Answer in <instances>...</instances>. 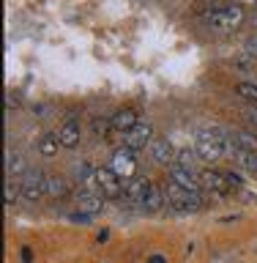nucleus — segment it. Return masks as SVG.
Returning a JSON list of instances; mask_svg holds the SVG:
<instances>
[{"instance_id": "obj_26", "label": "nucleus", "mask_w": 257, "mask_h": 263, "mask_svg": "<svg viewBox=\"0 0 257 263\" xmlns=\"http://www.w3.org/2000/svg\"><path fill=\"white\" fill-rule=\"evenodd\" d=\"M148 263H167V258H164V255H151Z\"/></svg>"}, {"instance_id": "obj_1", "label": "nucleus", "mask_w": 257, "mask_h": 263, "mask_svg": "<svg viewBox=\"0 0 257 263\" xmlns=\"http://www.w3.org/2000/svg\"><path fill=\"white\" fill-rule=\"evenodd\" d=\"M230 148V135L219 126H205L194 135V154L203 162H219Z\"/></svg>"}, {"instance_id": "obj_3", "label": "nucleus", "mask_w": 257, "mask_h": 263, "mask_svg": "<svg viewBox=\"0 0 257 263\" xmlns=\"http://www.w3.org/2000/svg\"><path fill=\"white\" fill-rule=\"evenodd\" d=\"M244 22V8L241 6H216L205 14V25L216 30H235Z\"/></svg>"}, {"instance_id": "obj_2", "label": "nucleus", "mask_w": 257, "mask_h": 263, "mask_svg": "<svg viewBox=\"0 0 257 263\" xmlns=\"http://www.w3.org/2000/svg\"><path fill=\"white\" fill-rule=\"evenodd\" d=\"M164 192H167L170 209L178 211V214H192V211H197V209H203V195L194 192V189H186V186L175 184V181H167Z\"/></svg>"}, {"instance_id": "obj_13", "label": "nucleus", "mask_w": 257, "mask_h": 263, "mask_svg": "<svg viewBox=\"0 0 257 263\" xmlns=\"http://www.w3.org/2000/svg\"><path fill=\"white\" fill-rule=\"evenodd\" d=\"M230 148L238 154H257V135L252 132H244V129H233L230 135Z\"/></svg>"}, {"instance_id": "obj_6", "label": "nucleus", "mask_w": 257, "mask_h": 263, "mask_svg": "<svg viewBox=\"0 0 257 263\" xmlns=\"http://www.w3.org/2000/svg\"><path fill=\"white\" fill-rule=\"evenodd\" d=\"M96 186H98V192H102L104 197H121L126 184H123L118 173L107 164V167H96Z\"/></svg>"}, {"instance_id": "obj_17", "label": "nucleus", "mask_w": 257, "mask_h": 263, "mask_svg": "<svg viewBox=\"0 0 257 263\" xmlns=\"http://www.w3.org/2000/svg\"><path fill=\"white\" fill-rule=\"evenodd\" d=\"M30 167H28V162H25V156L22 154H16V151H8L6 154V176L11 178V176H25Z\"/></svg>"}, {"instance_id": "obj_29", "label": "nucleus", "mask_w": 257, "mask_h": 263, "mask_svg": "<svg viewBox=\"0 0 257 263\" xmlns=\"http://www.w3.org/2000/svg\"><path fill=\"white\" fill-rule=\"evenodd\" d=\"M254 22H257V20H254Z\"/></svg>"}, {"instance_id": "obj_10", "label": "nucleus", "mask_w": 257, "mask_h": 263, "mask_svg": "<svg viewBox=\"0 0 257 263\" xmlns=\"http://www.w3.org/2000/svg\"><path fill=\"white\" fill-rule=\"evenodd\" d=\"M104 209V195L98 192V186H90V189H82L77 195V211L80 214H88V217H96L98 211Z\"/></svg>"}, {"instance_id": "obj_16", "label": "nucleus", "mask_w": 257, "mask_h": 263, "mask_svg": "<svg viewBox=\"0 0 257 263\" xmlns=\"http://www.w3.org/2000/svg\"><path fill=\"white\" fill-rule=\"evenodd\" d=\"M164 200H167V192H164L159 184H151V189H148V195H145V200H143L140 209L148 211V214H156L164 205Z\"/></svg>"}, {"instance_id": "obj_28", "label": "nucleus", "mask_w": 257, "mask_h": 263, "mask_svg": "<svg viewBox=\"0 0 257 263\" xmlns=\"http://www.w3.org/2000/svg\"><path fill=\"white\" fill-rule=\"evenodd\" d=\"M254 6H257V0H254Z\"/></svg>"}, {"instance_id": "obj_12", "label": "nucleus", "mask_w": 257, "mask_h": 263, "mask_svg": "<svg viewBox=\"0 0 257 263\" xmlns=\"http://www.w3.org/2000/svg\"><path fill=\"white\" fill-rule=\"evenodd\" d=\"M148 154H151V159L156 164H172L178 156V151L172 148V143L167 137H153V143L148 145Z\"/></svg>"}, {"instance_id": "obj_25", "label": "nucleus", "mask_w": 257, "mask_h": 263, "mask_svg": "<svg viewBox=\"0 0 257 263\" xmlns=\"http://www.w3.org/2000/svg\"><path fill=\"white\" fill-rule=\"evenodd\" d=\"M246 121L257 129V104H249V110H246Z\"/></svg>"}, {"instance_id": "obj_14", "label": "nucleus", "mask_w": 257, "mask_h": 263, "mask_svg": "<svg viewBox=\"0 0 257 263\" xmlns=\"http://www.w3.org/2000/svg\"><path fill=\"white\" fill-rule=\"evenodd\" d=\"M151 184H153V181L137 176V178L126 181V186H123V195H126L129 200H134L137 205H143V200H145V195H148V189H151Z\"/></svg>"}, {"instance_id": "obj_8", "label": "nucleus", "mask_w": 257, "mask_h": 263, "mask_svg": "<svg viewBox=\"0 0 257 263\" xmlns=\"http://www.w3.org/2000/svg\"><path fill=\"white\" fill-rule=\"evenodd\" d=\"M151 143H153V126L151 123H143V121H140L131 132L123 135V145L131 148V151H143V148H148Z\"/></svg>"}, {"instance_id": "obj_19", "label": "nucleus", "mask_w": 257, "mask_h": 263, "mask_svg": "<svg viewBox=\"0 0 257 263\" xmlns=\"http://www.w3.org/2000/svg\"><path fill=\"white\" fill-rule=\"evenodd\" d=\"M47 195L49 197H57V200H61V197H66L69 195V184H66V178L63 176H47Z\"/></svg>"}, {"instance_id": "obj_27", "label": "nucleus", "mask_w": 257, "mask_h": 263, "mask_svg": "<svg viewBox=\"0 0 257 263\" xmlns=\"http://www.w3.org/2000/svg\"><path fill=\"white\" fill-rule=\"evenodd\" d=\"M33 258H30V250H28V247H25V250H22V263H30Z\"/></svg>"}, {"instance_id": "obj_11", "label": "nucleus", "mask_w": 257, "mask_h": 263, "mask_svg": "<svg viewBox=\"0 0 257 263\" xmlns=\"http://www.w3.org/2000/svg\"><path fill=\"white\" fill-rule=\"evenodd\" d=\"M140 123V115L134 107H121V110H115L112 112V118H110V129L112 132H121V135H126V132H131Z\"/></svg>"}, {"instance_id": "obj_5", "label": "nucleus", "mask_w": 257, "mask_h": 263, "mask_svg": "<svg viewBox=\"0 0 257 263\" xmlns=\"http://www.w3.org/2000/svg\"><path fill=\"white\" fill-rule=\"evenodd\" d=\"M19 192H22L25 200H30V203L41 200V197L47 195V173L33 167V170L25 173V176H19Z\"/></svg>"}, {"instance_id": "obj_18", "label": "nucleus", "mask_w": 257, "mask_h": 263, "mask_svg": "<svg viewBox=\"0 0 257 263\" xmlns=\"http://www.w3.org/2000/svg\"><path fill=\"white\" fill-rule=\"evenodd\" d=\"M61 148H63V143H61V137H57V132H44V135L38 137V154L55 156Z\"/></svg>"}, {"instance_id": "obj_20", "label": "nucleus", "mask_w": 257, "mask_h": 263, "mask_svg": "<svg viewBox=\"0 0 257 263\" xmlns=\"http://www.w3.org/2000/svg\"><path fill=\"white\" fill-rule=\"evenodd\" d=\"M235 93L241 96V99H246L249 104H257V82H238L235 85Z\"/></svg>"}, {"instance_id": "obj_24", "label": "nucleus", "mask_w": 257, "mask_h": 263, "mask_svg": "<svg viewBox=\"0 0 257 263\" xmlns=\"http://www.w3.org/2000/svg\"><path fill=\"white\" fill-rule=\"evenodd\" d=\"M246 52H249L252 58H257V36H249V39H246Z\"/></svg>"}, {"instance_id": "obj_9", "label": "nucleus", "mask_w": 257, "mask_h": 263, "mask_svg": "<svg viewBox=\"0 0 257 263\" xmlns=\"http://www.w3.org/2000/svg\"><path fill=\"white\" fill-rule=\"evenodd\" d=\"M200 178H203V186L205 189H211L213 195H230L233 192V184L227 181V173L225 170H213V167H205L203 173H200Z\"/></svg>"}, {"instance_id": "obj_21", "label": "nucleus", "mask_w": 257, "mask_h": 263, "mask_svg": "<svg viewBox=\"0 0 257 263\" xmlns=\"http://www.w3.org/2000/svg\"><path fill=\"white\" fill-rule=\"evenodd\" d=\"M238 159H241V164L246 170L257 176V154H238Z\"/></svg>"}, {"instance_id": "obj_15", "label": "nucleus", "mask_w": 257, "mask_h": 263, "mask_svg": "<svg viewBox=\"0 0 257 263\" xmlns=\"http://www.w3.org/2000/svg\"><path fill=\"white\" fill-rule=\"evenodd\" d=\"M57 137H61L63 148H77V145H80V137H82V132H80V121H77V118L63 121V126L57 129Z\"/></svg>"}, {"instance_id": "obj_7", "label": "nucleus", "mask_w": 257, "mask_h": 263, "mask_svg": "<svg viewBox=\"0 0 257 263\" xmlns=\"http://www.w3.org/2000/svg\"><path fill=\"white\" fill-rule=\"evenodd\" d=\"M170 181H175V184L186 186V189H194V192H200V189H203V178L194 173V167L181 164V162L170 164Z\"/></svg>"}, {"instance_id": "obj_22", "label": "nucleus", "mask_w": 257, "mask_h": 263, "mask_svg": "<svg viewBox=\"0 0 257 263\" xmlns=\"http://www.w3.org/2000/svg\"><path fill=\"white\" fill-rule=\"evenodd\" d=\"M16 195H22V192H19V186H16L14 181L8 178V181H6V203H8V205L16 203Z\"/></svg>"}, {"instance_id": "obj_4", "label": "nucleus", "mask_w": 257, "mask_h": 263, "mask_svg": "<svg viewBox=\"0 0 257 263\" xmlns=\"http://www.w3.org/2000/svg\"><path fill=\"white\" fill-rule=\"evenodd\" d=\"M110 167L121 176V181L126 184V181L137 178V170H140V159H137V151H131V148H115L112 156H110Z\"/></svg>"}, {"instance_id": "obj_23", "label": "nucleus", "mask_w": 257, "mask_h": 263, "mask_svg": "<svg viewBox=\"0 0 257 263\" xmlns=\"http://www.w3.org/2000/svg\"><path fill=\"white\" fill-rule=\"evenodd\" d=\"M225 173H227V181L233 184V189H241V184H244L241 176H238V173H230V170H225Z\"/></svg>"}]
</instances>
